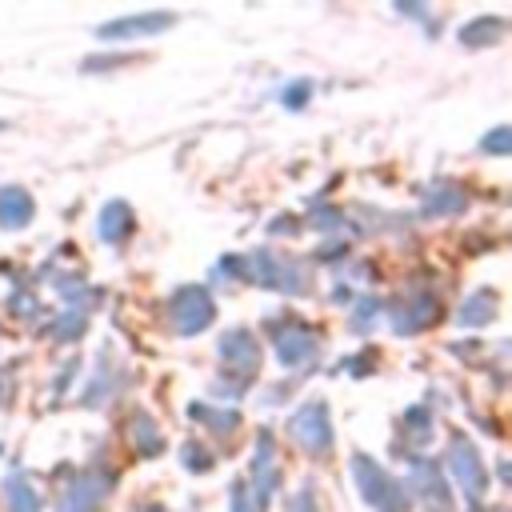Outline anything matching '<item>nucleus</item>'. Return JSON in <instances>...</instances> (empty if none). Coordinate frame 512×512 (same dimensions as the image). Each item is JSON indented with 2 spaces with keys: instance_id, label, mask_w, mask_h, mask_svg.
Wrapping results in <instances>:
<instances>
[{
  "instance_id": "nucleus-1",
  "label": "nucleus",
  "mask_w": 512,
  "mask_h": 512,
  "mask_svg": "<svg viewBox=\"0 0 512 512\" xmlns=\"http://www.w3.org/2000/svg\"><path fill=\"white\" fill-rule=\"evenodd\" d=\"M352 480H356L360 496H364L376 512H404V508H408V496H404L400 480L388 476L376 460H368V456H352Z\"/></svg>"
},
{
  "instance_id": "nucleus-2",
  "label": "nucleus",
  "mask_w": 512,
  "mask_h": 512,
  "mask_svg": "<svg viewBox=\"0 0 512 512\" xmlns=\"http://www.w3.org/2000/svg\"><path fill=\"white\" fill-rule=\"evenodd\" d=\"M244 268H248L252 280H260V284H268V288H280V292H300V288H304L300 264H292V260H284V256L256 252V256L244 260Z\"/></svg>"
},
{
  "instance_id": "nucleus-3",
  "label": "nucleus",
  "mask_w": 512,
  "mask_h": 512,
  "mask_svg": "<svg viewBox=\"0 0 512 512\" xmlns=\"http://www.w3.org/2000/svg\"><path fill=\"white\" fill-rule=\"evenodd\" d=\"M288 432H292V440L304 448V452H328V444H332V424H328V408L320 404V400H312V404H304L296 416H292V424H288Z\"/></svg>"
},
{
  "instance_id": "nucleus-4",
  "label": "nucleus",
  "mask_w": 512,
  "mask_h": 512,
  "mask_svg": "<svg viewBox=\"0 0 512 512\" xmlns=\"http://www.w3.org/2000/svg\"><path fill=\"white\" fill-rule=\"evenodd\" d=\"M212 296L204 292V288H180L176 296H172V304H168V316H172V324H176V332H200V328H208V320H212Z\"/></svg>"
},
{
  "instance_id": "nucleus-5",
  "label": "nucleus",
  "mask_w": 512,
  "mask_h": 512,
  "mask_svg": "<svg viewBox=\"0 0 512 512\" xmlns=\"http://www.w3.org/2000/svg\"><path fill=\"white\" fill-rule=\"evenodd\" d=\"M276 352H280V360H284L288 368H304V364L316 360V352H320V336H316L312 328L288 320V324L276 328Z\"/></svg>"
},
{
  "instance_id": "nucleus-6",
  "label": "nucleus",
  "mask_w": 512,
  "mask_h": 512,
  "mask_svg": "<svg viewBox=\"0 0 512 512\" xmlns=\"http://www.w3.org/2000/svg\"><path fill=\"white\" fill-rule=\"evenodd\" d=\"M220 360H224L228 372H236L240 380H248V376L260 368L256 336H252L248 328H232V332H224V340H220Z\"/></svg>"
},
{
  "instance_id": "nucleus-7",
  "label": "nucleus",
  "mask_w": 512,
  "mask_h": 512,
  "mask_svg": "<svg viewBox=\"0 0 512 512\" xmlns=\"http://www.w3.org/2000/svg\"><path fill=\"white\" fill-rule=\"evenodd\" d=\"M448 472L460 480V488L468 492V496H480L484 492V464H480V452L468 444V440H452V452H448Z\"/></svg>"
},
{
  "instance_id": "nucleus-8",
  "label": "nucleus",
  "mask_w": 512,
  "mask_h": 512,
  "mask_svg": "<svg viewBox=\"0 0 512 512\" xmlns=\"http://www.w3.org/2000/svg\"><path fill=\"white\" fill-rule=\"evenodd\" d=\"M176 16L172 12H140V16H124V20H108L100 24V40H140V36H152L160 28H168Z\"/></svg>"
},
{
  "instance_id": "nucleus-9",
  "label": "nucleus",
  "mask_w": 512,
  "mask_h": 512,
  "mask_svg": "<svg viewBox=\"0 0 512 512\" xmlns=\"http://www.w3.org/2000/svg\"><path fill=\"white\" fill-rule=\"evenodd\" d=\"M440 316V300L432 292H416L400 304H392V320H396V332H412V328H428L432 320Z\"/></svg>"
},
{
  "instance_id": "nucleus-10",
  "label": "nucleus",
  "mask_w": 512,
  "mask_h": 512,
  "mask_svg": "<svg viewBox=\"0 0 512 512\" xmlns=\"http://www.w3.org/2000/svg\"><path fill=\"white\" fill-rule=\"evenodd\" d=\"M416 496H420V504L428 508V512H448V484L440 480V468L436 464H428V460H420L416 464Z\"/></svg>"
},
{
  "instance_id": "nucleus-11",
  "label": "nucleus",
  "mask_w": 512,
  "mask_h": 512,
  "mask_svg": "<svg viewBox=\"0 0 512 512\" xmlns=\"http://www.w3.org/2000/svg\"><path fill=\"white\" fill-rule=\"evenodd\" d=\"M104 492H108V480L104 476H84V480H76L68 488V496L60 500V512H92Z\"/></svg>"
},
{
  "instance_id": "nucleus-12",
  "label": "nucleus",
  "mask_w": 512,
  "mask_h": 512,
  "mask_svg": "<svg viewBox=\"0 0 512 512\" xmlns=\"http://www.w3.org/2000/svg\"><path fill=\"white\" fill-rule=\"evenodd\" d=\"M32 220V196L24 188H0V224L20 228Z\"/></svg>"
},
{
  "instance_id": "nucleus-13",
  "label": "nucleus",
  "mask_w": 512,
  "mask_h": 512,
  "mask_svg": "<svg viewBox=\"0 0 512 512\" xmlns=\"http://www.w3.org/2000/svg\"><path fill=\"white\" fill-rule=\"evenodd\" d=\"M4 500H8V512H40V496L24 476L4 480Z\"/></svg>"
},
{
  "instance_id": "nucleus-14",
  "label": "nucleus",
  "mask_w": 512,
  "mask_h": 512,
  "mask_svg": "<svg viewBox=\"0 0 512 512\" xmlns=\"http://www.w3.org/2000/svg\"><path fill=\"white\" fill-rule=\"evenodd\" d=\"M132 228V212H128V204H120V200H112L104 212H100V240H108V244H116L124 232Z\"/></svg>"
},
{
  "instance_id": "nucleus-15",
  "label": "nucleus",
  "mask_w": 512,
  "mask_h": 512,
  "mask_svg": "<svg viewBox=\"0 0 512 512\" xmlns=\"http://www.w3.org/2000/svg\"><path fill=\"white\" fill-rule=\"evenodd\" d=\"M128 436H132V444L144 452V456H156L160 448H164V436H160V428L144 416V412H136V420L128 424Z\"/></svg>"
},
{
  "instance_id": "nucleus-16",
  "label": "nucleus",
  "mask_w": 512,
  "mask_h": 512,
  "mask_svg": "<svg viewBox=\"0 0 512 512\" xmlns=\"http://www.w3.org/2000/svg\"><path fill=\"white\" fill-rule=\"evenodd\" d=\"M496 316V296L492 292H472L460 308V324H488Z\"/></svg>"
},
{
  "instance_id": "nucleus-17",
  "label": "nucleus",
  "mask_w": 512,
  "mask_h": 512,
  "mask_svg": "<svg viewBox=\"0 0 512 512\" xmlns=\"http://www.w3.org/2000/svg\"><path fill=\"white\" fill-rule=\"evenodd\" d=\"M500 28H504V20H480V24H468L464 28V44H476V40H500Z\"/></svg>"
},
{
  "instance_id": "nucleus-18",
  "label": "nucleus",
  "mask_w": 512,
  "mask_h": 512,
  "mask_svg": "<svg viewBox=\"0 0 512 512\" xmlns=\"http://www.w3.org/2000/svg\"><path fill=\"white\" fill-rule=\"evenodd\" d=\"M260 504H264V500L256 496V488H252V484H244V480H240V484L232 488V512H260Z\"/></svg>"
},
{
  "instance_id": "nucleus-19",
  "label": "nucleus",
  "mask_w": 512,
  "mask_h": 512,
  "mask_svg": "<svg viewBox=\"0 0 512 512\" xmlns=\"http://www.w3.org/2000/svg\"><path fill=\"white\" fill-rule=\"evenodd\" d=\"M448 196H436V200H428V208L432 212H460L464 208V196H460V188H444Z\"/></svg>"
},
{
  "instance_id": "nucleus-20",
  "label": "nucleus",
  "mask_w": 512,
  "mask_h": 512,
  "mask_svg": "<svg viewBox=\"0 0 512 512\" xmlns=\"http://www.w3.org/2000/svg\"><path fill=\"white\" fill-rule=\"evenodd\" d=\"M480 148H488V152H504V148H508V128H500L496 136H488Z\"/></svg>"
},
{
  "instance_id": "nucleus-21",
  "label": "nucleus",
  "mask_w": 512,
  "mask_h": 512,
  "mask_svg": "<svg viewBox=\"0 0 512 512\" xmlns=\"http://www.w3.org/2000/svg\"><path fill=\"white\" fill-rule=\"evenodd\" d=\"M184 464H188V468H208L212 460H208L204 452H196V444H188V452H184Z\"/></svg>"
},
{
  "instance_id": "nucleus-22",
  "label": "nucleus",
  "mask_w": 512,
  "mask_h": 512,
  "mask_svg": "<svg viewBox=\"0 0 512 512\" xmlns=\"http://www.w3.org/2000/svg\"><path fill=\"white\" fill-rule=\"evenodd\" d=\"M304 92H308V84H296V88H292V96H284V104H292V108H296V104H304Z\"/></svg>"
}]
</instances>
